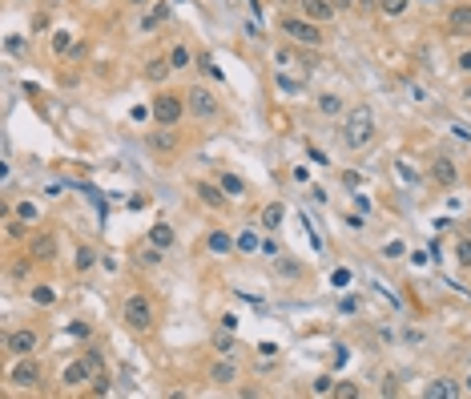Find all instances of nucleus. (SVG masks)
Returning a JSON list of instances; mask_svg holds the SVG:
<instances>
[{
  "mask_svg": "<svg viewBox=\"0 0 471 399\" xmlns=\"http://www.w3.org/2000/svg\"><path fill=\"white\" fill-rule=\"evenodd\" d=\"M93 262H97V250H93V246H81V250H77V258H73V266L85 275V270H93Z\"/></svg>",
  "mask_w": 471,
  "mask_h": 399,
  "instance_id": "cd10ccee",
  "label": "nucleus"
},
{
  "mask_svg": "<svg viewBox=\"0 0 471 399\" xmlns=\"http://www.w3.org/2000/svg\"><path fill=\"white\" fill-rule=\"evenodd\" d=\"M52 49H57V53L69 49V33H57V37H52Z\"/></svg>",
  "mask_w": 471,
  "mask_h": 399,
  "instance_id": "ea45409f",
  "label": "nucleus"
},
{
  "mask_svg": "<svg viewBox=\"0 0 471 399\" xmlns=\"http://www.w3.org/2000/svg\"><path fill=\"white\" fill-rule=\"evenodd\" d=\"M4 383L13 387V391H33V387L40 383V367L33 355H21V359H13V367H9V375H4Z\"/></svg>",
  "mask_w": 471,
  "mask_h": 399,
  "instance_id": "423d86ee",
  "label": "nucleus"
},
{
  "mask_svg": "<svg viewBox=\"0 0 471 399\" xmlns=\"http://www.w3.org/2000/svg\"><path fill=\"white\" fill-rule=\"evenodd\" d=\"M274 270H278V275L298 278V275H302V262H294V258H278V262H274Z\"/></svg>",
  "mask_w": 471,
  "mask_h": 399,
  "instance_id": "7c9ffc66",
  "label": "nucleus"
},
{
  "mask_svg": "<svg viewBox=\"0 0 471 399\" xmlns=\"http://www.w3.org/2000/svg\"><path fill=\"white\" fill-rule=\"evenodd\" d=\"M13 214H16V218H25V222H37V218H40L37 202H16V206H13Z\"/></svg>",
  "mask_w": 471,
  "mask_h": 399,
  "instance_id": "c756f323",
  "label": "nucleus"
},
{
  "mask_svg": "<svg viewBox=\"0 0 471 399\" xmlns=\"http://www.w3.org/2000/svg\"><path fill=\"white\" fill-rule=\"evenodd\" d=\"M218 186L226 190V198H242V194H246V182H242L238 174H230V170H226V174H218Z\"/></svg>",
  "mask_w": 471,
  "mask_h": 399,
  "instance_id": "4be33fe9",
  "label": "nucleus"
},
{
  "mask_svg": "<svg viewBox=\"0 0 471 399\" xmlns=\"http://www.w3.org/2000/svg\"><path fill=\"white\" fill-rule=\"evenodd\" d=\"M379 138V117L371 105H350L347 121H343V146L347 150H367Z\"/></svg>",
  "mask_w": 471,
  "mask_h": 399,
  "instance_id": "f257e3e1",
  "label": "nucleus"
},
{
  "mask_svg": "<svg viewBox=\"0 0 471 399\" xmlns=\"http://www.w3.org/2000/svg\"><path fill=\"white\" fill-rule=\"evenodd\" d=\"M28 299L37 302V307H52V302H57V290H52L49 283H37V287H28Z\"/></svg>",
  "mask_w": 471,
  "mask_h": 399,
  "instance_id": "5701e85b",
  "label": "nucleus"
},
{
  "mask_svg": "<svg viewBox=\"0 0 471 399\" xmlns=\"http://www.w3.org/2000/svg\"><path fill=\"white\" fill-rule=\"evenodd\" d=\"M4 49H9V53H21V49H25V40H21V37H9V40H4Z\"/></svg>",
  "mask_w": 471,
  "mask_h": 399,
  "instance_id": "a19ab883",
  "label": "nucleus"
},
{
  "mask_svg": "<svg viewBox=\"0 0 471 399\" xmlns=\"http://www.w3.org/2000/svg\"><path fill=\"white\" fill-rule=\"evenodd\" d=\"M4 234H9V238H25L28 234V222H25V218H16V214L9 210V218H4Z\"/></svg>",
  "mask_w": 471,
  "mask_h": 399,
  "instance_id": "a878e982",
  "label": "nucleus"
},
{
  "mask_svg": "<svg viewBox=\"0 0 471 399\" xmlns=\"http://www.w3.org/2000/svg\"><path fill=\"white\" fill-rule=\"evenodd\" d=\"M463 391H467V395H471V371H467V379H463Z\"/></svg>",
  "mask_w": 471,
  "mask_h": 399,
  "instance_id": "de8ad7c7",
  "label": "nucleus"
},
{
  "mask_svg": "<svg viewBox=\"0 0 471 399\" xmlns=\"http://www.w3.org/2000/svg\"><path fill=\"white\" fill-rule=\"evenodd\" d=\"M129 9H145V4H153V0H125Z\"/></svg>",
  "mask_w": 471,
  "mask_h": 399,
  "instance_id": "49530a36",
  "label": "nucleus"
},
{
  "mask_svg": "<svg viewBox=\"0 0 471 399\" xmlns=\"http://www.w3.org/2000/svg\"><path fill=\"white\" fill-rule=\"evenodd\" d=\"M149 150H157V153H174L182 141H177V125H157L153 133H149Z\"/></svg>",
  "mask_w": 471,
  "mask_h": 399,
  "instance_id": "9d476101",
  "label": "nucleus"
},
{
  "mask_svg": "<svg viewBox=\"0 0 471 399\" xmlns=\"http://www.w3.org/2000/svg\"><path fill=\"white\" fill-rule=\"evenodd\" d=\"M194 194H198L210 210H226V202H230V198H226V190L222 186H210V182H198V186H194Z\"/></svg>",
  "mask_w": 471,
  "mask_h": 399,
  "instance_id": "dca6fc26",
  "label": "nucleus"
},
{
  "mask_svg": "<svg viewBox=\"0 0 471 399\" xmlns=\"http://www.w3.org/2000/svg\"><path fill=\"white\" fill-rule=\"evenodd\" d=\"M459 73H471V49L463 53V57H459Z\"/></svg>",
  "mask_w": 471,
  "mask_h": 399,
  "instance_id": "c03bdc74",
  "label": "nucleus"
},
{
  "mask_svg": "<svg viewBox=\"0 0 471 399\" xmlns=\"http://www.w3.org/2000/svg\"><path fill=\"white\" fill-rule=\"evenodd\" d=\"M33 262H37L33 254H28V258H21V262L13 266V278H28V275H33Z\"/></svg>",
  "mask_w": 471,
  "mask_h": 399,
  "instance_id": "c9c22d12",
  "label": "nucleus"
},
{
  "mask_svg": "<svg viewBox=\"0 0 471 399\" xmlns=\"http://www.w3.org/2000/svg\"><path fill=\"white\" fill-rule=\"evenodd\" d=\"M431 182L439 190H451L459 182V165L451 162V158H435V162H431Z\"/></svg>",
  "mask_w": 471,
  "mask_h": 399,
  "instance_id": "9b49d317",
  "label": "nucleus"
},
{
  "mask_svg": "<svg viewBox=\"0 0 471 399\" xmlns=\"http://www.w3.org/2000/svg\"><path fill=\"white\" fill-rule=\"evenodd\" d=\"M170 73H174L170 57H149V61H145V81H153V85H162Z\"/></svg>",
  "mask_w": 471,
  "mask_h": 399,
  "instance_id": "6ab92c4d",
  "label": "nucleus"
},
{
  "mask_svg": "<svg viewBox=\"0 0 471 399\" xmlns=\"http://www.w3.org/2000/svg\"><path fill=\"white\" fill-rule=\"evenodd\" d=\"M274 81H278L282 93H302L310 85V65L298 61L290 49H278V57H274Z\"/></svg>",
  "mask_w": 471,
  "mask_h": 399,
  "instance_id": "f03ea898",
  "label": "nucleus"
},
{
  "mask_svg": "<svg viewBox=\"0 0 471 399\" xmlns=\"http://www.w3.org/2000/svg\"><path fill=\"white\" fill-rule=\"evenodd\" d=\"M362 9H383V0H359Z\"/></svg>",
  "mask_w": 471,
  "mask_h": 399,
  "instance_id": "a18cd8bd",
  "label": "nucleus"
},
{
  "mask_svg": "<svg viewBox=\"0 0 471 399\" xmlns=\"http://www.w3.org/2000/svg\"><path fill=\"white\" fill-rule=\"evenodd\" d=\"M282 33L294 40V45H302V49H323V45H326V33L314 25L310 16H286Z\"/></svg>",
  "mask_w": 471,
  "mask_h": 399,
  "instance_id": "7ed1b4c3",
  "label": "nucleus"
},
{
  "mask_svg": "<svg viewBox=\"0 0 471 399\" xmlns=\"http://www.w3.org/2000/svg\"><path fill=\"white\" fill-rule=\"evenodd\" d=\"M85 359L93 363V367H97V371H105V359H101V351H93V347H89V351H85Z\"/></svg>",
  "mask_w": 471,
  "mask_h": 399,
  "instance_id": "58836bf2",
  "label": "nucleus"
},
{
  "mask_svg": "<svg viewBox=\"0 0 471 399\" xmlns=\"http://www.w3.org/2000/svg\"><path fill=\"white\" fill-rule=\"evenodd\" d=\"M343 109H347V105H343L338 93H323V97H318V113H326V117H338Z\"/></svg>",
  "mask_w": 471,
  "mask_h": 399,
  "instance_id": "b1692460",
  "label": "nucleus"
},
{
  "mask_svg": "<svg viewBox=\"0 0 471 399\" xmlns=\"http://www.w3.org/2000/svg\"><path fill=\"white\" fill-rule=\"evenodd\" d=\"M238 379V367H234V359H218L210 367V383H218V387H226V383H234Z\"/></svg>",
  "mask_w": 471,
  "mask_h": 399,
  "instance_id": "aec40b11",
  "label": "nucleus"
},
{
  "mask_svg": "<svg viewBox=\"0 0 471 399\" xmlns=\"http://www.w3.org/2000/svg\"><path fill=\"white\" fill-rule=\"evenodd\" d=\"M331 395H335V399H359V387H355V383H335Z\"/></svg>",
  "mask_w": 471,
  "mask_h": 399,
  "instance_id": "f704fd0d",
  "label": "nucleus"
},
{
  "mask_svg": "<svg viewBox=\"0 0 471 399\" xmlns=\"http://www.w3.org/2000/svg\"><path fill=\"white\" fill-rule=\"evenodd\" d=\"M282 222H286V206L282 202H270V206L262 210V230H266V234H278Z\"/></svg>",
  "mask_w": 471,
  "mask_h": 399,
  "instance_id": "f3484780",
  "label": "nucleus"
},
{
  "mask_svg": "<svg viewBox=\"0 0 471 399\" xmlns=\"http://www.w3.org/2000/svg\"><path fill=\"white\" fill-rule=\"evenodd\" d=\"M214 347L222 351V355H230V347H234V339H230V335H218V339H214Z\"/></svg>",
  "mask_w": 471,
  "mask_h": 399,
  "instance_id": "4c0bfd02",
  "label": "nucleus"
},
{
  "mask_svg": "<svg viewBox=\"0 0 471 399\" xmlns=\"http://www.w3.org/2000/svg\"><path fill=\"white\" fill-rule=\"evenodd\" d=\"M258 246H262V238L254 234V230H242V234H238V254H254Z\"/></svg>",
  "mask_w": 471,
  "mask_h": 399,
  "instance_id": "c85d7f7f",
  "label": "nucleus"
},
{
  "mask_svg": "<svg viewBox=\"0 0 471 399\" xmlns=\"http://www.w3.org/2000/svg\"><path fill=\"white\" fill-rule=\"evenodd\" d=\"M121 319L133 327V331H149L157 315H153V302H149L145 295H129V299L121 302Z\"/></svg>",
  "mask_w": 471,
  "mask_h": 399,
  "instance_id": "0eeeda50",
  "label": "nucleus"
},
{
  "mask_svg": "<svg viewBox=\"0 0 471 399\" xmlns=\"http://www.w3.org/2000/svg\"><path fill=\"white\" fill-rule=\"evenodd\" d=\"M423 395L427 399H455V395H463V383H455V379H435V383L423 387Z\"/></svg>",
  "mask_w": 471,
  "mask_h": 399,
  "instance_id": "4468645a",
  "label": "nucleus"
},
{
  "mask_svg": "<svg viewBox=\"0 0 471 399\" xmlns=\"http://www.w3.org/2000/svg\"><path fill=\"white\" fill-rule=\"evenodd\" d=\"M37 347H40V335L33 331V327H16V331H9V335H4V351H9L13 359H21V355H33Z\"/></svg>",
  "mask_w": 471,
  "mask_h": 399,
  "instance_id": "6e6552de",
  "label": "nucleus"
},
{
  "mask_svg": "<svg viewBox=\"0 0 471 399\" xmlns=\"http://www.w3.org/2000/svg\"><path fill=\"white\" fill-rule=\"evenodd\" d=\"M331 4H335L338 13H350V9H355V4H359V0H331Z\"/></svg>",
  "mask_w": 471,
  "mask_h": 399,
  "instance_id": "79ce46f5",
  "label": "nucleus"
},
{
  "mask_svg": "<svg viewBox=\"0 0 471 399\" xmlns=\"http://www.w3.org/2000/svg\"><path fill=\"white\" fill-rule=\"evenodd\" d=\"M174 226H170V222H153V226H149V242H153V246H157V250H170V246H174Z\"/></svg>",
  "mask_w": 471,
  "mask_h": 399,
  "instance_id": "412c9836",
  "label": "nucleus"
},
{
  "mask_svg": "<svg viewBox=\"0 0 471 399\" xmlns=\"http://www.w3.org/2000/svg\"><path fill=\"white\" fill-rule=\"evenodd\" d=\"M423 4H435V0H423Z\"/></svg>",
  "mask_w": 471,
  "mask_h": 399,
  "instance_id": "09e8293b",
  "label": "nucleus"
},
{
  "mask_svg": "<svg viewBox=\"0 0 471 399\" xmlns=\"http://www.w3.org/2000/svg\"><path fill=\"white\" fill-rule=\"evenodd\" d=\"M165 16H170V4H153V9H149V16L141 21V33H153V28L162 25Z\"/></svg>",
  "mask_w": 471,
  "mask_h": 399,
  "instance_id": "393cba45",
  "label": "nucleus"
},
{
  "mask_svg": "<svg viewBox=\"0 0 471 399\" xmlns=\"http://www.w3.org/2000/svg\"><path fill=\"white\" fill-rule=\"evenodd\" d=\"M93 375H97V367H93V363H89L85 355H81V359H73V363H69V367L61 371V383H65V387H73V391H81V387L93 383Z\"/></svg>",
  "mask_w": 471,
  "mask_h": 399,
  "instance_id": "1a4fd4ad",
  "label": "nucleus"
},
{
  "mask_svg": "<svg viewBox=\"0 0 471 399\" xmlns=\"http://www.w3.org/2000/svg\"><path fill=\"white\" fill-rule=\"evenodd\" d=\"M455 262L471 270V238H459V242H455Z\"/></svg>",
  "mask_w": 471,
  "mask_h": 399,
  "instance_id": "2f4dec72",
  "label": "nucleus"
},
{
  "mask_svg": "<svg viewBox=\"0 0 471 399\" xmlns=\"http://www.w3.org/2000/svg\"><path fill=\"white\" fill-rule=\"evenodd\" d=\"M407 4H411V0H383V13L387 16H403V13H407Z\"/></svg>",
  "mask_w": 471,
  "mask_h": 399,
  "instance_id": "72a5a7b5",
  "label": "nucleus"
},
{
  "mask_svg": "<svg viewBox=\"0 0 471 399\" xmlns=\"http://www.w3.org/2000/svg\"><path fill=\"white\" fill-rule=\"evenodd\" d=\"M89 387H93L97 395H105V391H109V379H105V371H97V375H93V383H89Z\"/></svg>",
  "mask_w": 471,
  "mask_h": 399,
  "instance_id": "e433bc0d",
  "label": "nucleus"
},
{
  "mask_svg": "<svg viewBox=\"0 0 471 399\" xmlns=\"http://www.w3.org/2000/svg\"><path fill=\"white\" fill-rule=\"evenodd\" d=\"M28 254H33L37 262H52V258H57V238H52V234H33Z\"/></svg>",
  "mask_w": 471,
  "mask_h": 399,
  "instance_id": "ddd939ff",
  "label": "nucleus"
},
{
  "mask_svg": "<svg viewBox=\"0 0 471 399\" xmlns=\"http://www.w3.org/2000/svg\"><path fill=\"white\" fill-rule=\"evenodd\" d=\"M302 16H310L314 25H326V21H335L338 9L331 0H302Z\"/></svg>",
  "mask_w": 471,
  "mask_h": 399,
  "instance_id": "f8f14e48",
  "label": "nucleus"
},
{
  "mask_svg": "<svg viewBox=\"0 0 471 399\" xmlns=\"http://www.w3.org/2000/svg\"><path fill=\"white\" fill-rule=\"evenodd\" d=\"M387 258H403V242H391V246H387Z\"/></svg>",
  "mask_w": 471,
  "mask_h": 399,
  "instance_id": "37998d69",
  "label": "nucleus"
},
{
  "mask_svg": "<svg viewBox=\"0 0 471 399\" xmlns=\"http://www.w3.org/2000/svg\"><path fill=\"white\" fill-rule=\"evenodd\" d=\"M186 97H177V93H153V105H149V117H153V125H177L182 117H186Z\"/></svg>",
  "mask_w": 471,
  "mask_h": 399,
  "instance_id": "20e7f679",
  "label": "nucleus"
},
{
  "mask_svg": "<svg viewBox=\"0 0 471 399\" xmlns=\"http://www.w3.org/2000/svg\"><path fill=\"white\" fill-rule=\"evenodd\" d=\"M206 250H210V254H218V258H222V254H230V250H238V238H230L222 230V226H218V230H210V234H206Z\"/></svg>",
  "mask_w": 471,
  "mask_h": 399,
  "instance_id": "2eb2a0df",
  "label": "nucleus"
},
{
  "mask_svg": "<svg viewBox=\"0 0 471 399\" xmlns=\"http://www.w3.org/2000/svg\"><path fill=\"white\" fill-rule=\"evenodd\" d=\"M186 109H189V117H198V121H218V117H222V101L214 97L206 85H194L186 97Z\"/></svg>",
  "mask_w": 471,
  "mask_h": 399,
  "instance_id": "39448f33",
  "label": "nucleus"
},
{
  "mask_svg": "<svg viewBox=\"0 0 471 399\" xmlns=\"http://www.w3.org/2000/svg\"><path fill=\"white\" fill-rule=\"evenodd\" d=\"M165 57H170V65H174V73H177V69H189V61H194L186 45H174V49L165 53Z\"/></svg>",
  "mask_w": 471,
  "mask_h": 399,
  "instance_id": "bb28decb",
  "label": "nucleus"
},
{
  "mask_svg": "<svg viewBox=\"0 0 471 399\" xmlns=\"http://www.w3.org/2000/svg\"><path fill=\"white\" fill-rule=\"evenodd\" d=\"M310 391H314V395H331V391H335V379H331V375H318Z\"/></svg>",
  "mask_w": 471,
  "mask_h": 399,
  "instance_id": "473e14b6",
  "label": "nucleus"
},
{
  "mask_svg": "<svg viewBox=\"0 0 471 399\" xmlns=\"http://www.w3.org/2000/svg\"><path fill=\"white\" fill-rule=\"evenodd\" d=\"M447 28H451V33H467L471 28V0H463V4H455V9L447 13Z\"/></svg>",
  "mask_w": 471,
  "mask_h": 399,
  "instance_id": "a211bd4d",
  "label": "nucleus"
}]
</instances>
